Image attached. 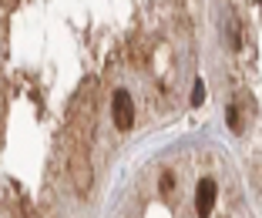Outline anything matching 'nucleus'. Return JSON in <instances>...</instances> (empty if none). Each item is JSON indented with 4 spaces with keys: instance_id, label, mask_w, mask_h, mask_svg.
<instances>
[{
    "instance_id": "1",
    "label": "nucleus",
    "mask_w": 262,
    "mask_h": 218,
    "mask_svg": "<svg viewBox=\"0 0 262 218\" xmlns=\"http://www.w3.org/2000/svg\"><path fill=\"white\" fill-rule=\"evenodd\" d=\"M111 117H115V128L118 131H128L135 125V101L124 87H118L115 98H111Z\"/></svg>"
},
{
    "instance_id": "2",
    "label": "nucleus",
    "mask_w": 262,
    "mask_h": 218,
    "mask_svg": "<svg viewBox=\"0 0 262 218\" xmlns=\"http://www.w3.org/2000/svg\"><path fill=\"white\" fill-rule=\"evenodd\" d=\"M215 198H219V185L212 178H202L199 188H195V208H199V218H208V215H212Z\"/></svg>"
},
{
    "instance_id": "3",
    "label": "nucleus",
    "mask_w": 262,
    "mask_h": 218,
    "mask_svg": "<svg viewBox=\"0 0 262 218\" xmlns=\"http://www.w3.org/2000/svg\"><path fill=\"white\" fill-rule=\"evenodd\" d=\"M225 34H229V47L232 51H239V20H235V17H229V23H225Z\"/></svg>"
},
{
    "instance_id": "4",
    "label": "nucleus",
    "mask_w": 262,
    "mask_h": 218,
    "mask_svg": "<svg viewBox=\"0 0 262 218\" xmlns=\"http://www.w3.org/2000/svg\"><path fill=\"white\" fill-rule=\"evenodd\" d=\"M225 121H229L232 131H242V121H239V104H229L225 108Z\"/></svg>"
},
{
    "instance_id": "5",
    "label": "nucleus",
    "mask_w": 262,
    "mask_h": 218,
    "mask_svg": "<svg viewBox=\"0 0 262 218\" xmlns=\"http://www.w3.org/2000/svg\"><path fill=\"white\" fill-rule=\"evenodd\" d=\"M202 101H205V84L195 78V87H192V108H202Z\"/></svg>"
},
{
    "instance_id": "6",
    "label": "nucleus",
    "mask_w": 262,
    "mask_h": 218,
    "mask_svg": "<svg viewBox=\"0 0 262 218\" xmlns=\"http://www.w3.org/2000/svg\"><path fill=\"white\" fill-rule=\"evenodd\" d=\"M158 188H162V195H168L171 188H175V175L165 172V175H162V181H158Z\"/></svg>"
}]
</instances>
